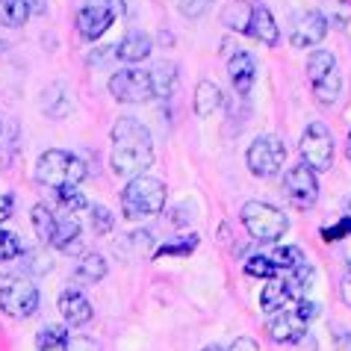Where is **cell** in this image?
Wrapping results in <instances>:
<instances>
[{"instance_id": "e575fe53", "label": "cell", "mask_w": 351, "mask_h": 351, "mask_svg": "<svg viewBox=\"0 0 351 351\" xmlns=\"http://www.w3.org/2000/svg\"><path fill=\"white\" fill-rule=\"evenodd\" d=\"M89 216H92V230H95V233H101V237H104V233L112 230L115 216L104 207V204H95V207H89Z\"/></svg>"}, {"instance_id": "603a6c76", "label": "cell", "mask_w": 351, "mask_h": 351, "mask_svg": "<svg viewBox=\"0 0 351 351\" xmlns=\"http://www.w3.org/2000/svg\"><path fill=\"white\" fill-rule=\"evenodd\" d=\"M30 219H33V230H36V237L42 239V242H53V233H56V216L51 210H47V204H36L33 213H30Z\"/></svg>"}, {"instance_id": "83f0119b", "label": "cell", "mask_w": 351, "mask_h": 351, "mask_svg": "<svg viewBox=\"0 0 351 351\" xmlns=\"http://www.w3.org/2000/svg\"><path fill=\"white\" fill-rule=\"evenodd\" d=\"M174 80H178V71L174 65H160L151 71V83H154V97H169L174 89Z\"/></svg>"}, {"instance_id": "cb8c5ba5", "label": "cell", "mask_w": 351, "mask_h": 351, "mask_svg": "<svg viewBox=\"0 0 351 351\" xmlns=\"http://www.w3.org/2000/svg\"><path fill=\"white\" fill-rule=\"evenodd\" d=\"M322 3V18L334 27H348L351 24V0H319Z\"/></svg>"}, {"instance_id": "74e56055", "label": "cell", "mask_w": 351, "mask_h": 351, "mask_svg": "<svg viewBox=\"0 0 351 351\" xmlns=\"http://www.w3.org/2000/svg\"><path fill=\"white\" fill-rule=\"evenodd\" d=\"M228 351H260V346L251 337H239V339H233V343L228 346Z\"/></svg>"}, {"instance_id": "8fae6325", "label": "cell", "mask_w": 351, "mask_h": 351, "mask_svg": "<svg viewBox=\"0 0 351 351\" xmlns=\"http://www.w3.org/2000/svg\"><path fill=\"white\" fill-rule=\"evenodd\" d=\"M328 36V21L322 18V12H295L289 24V45L304 51V47L319 45Z\"/></svg>"}, {"instance_id": "9c48e42d", "label": "cell", "mask_w": 351, "mask_h": 351, "mask_svg": "<svg viewBox=\"0 0 351 351\" xmlns=\"http://www.w3.org/2000/svg\"><path fill=\"white\" fill-rule=\"evenodd\" d=\"M110 95L119 104H145L154 97V83H151V71L142 68H124L110 77Z\"/></svg>"}, {"instance_id": "4dcf8cb0", "label": "cell", "mask_w": 351, "mask_h": 351, "mask_svg": "<svg viewBox=\"0 0 351 351\" xmlns=\"http://www.w3.org/2000/svg\"><path fill=\"white\" fill-rule=\"evenodd\" d=\"M74 239H80V224H77L74 216H65V219H56V233H53V242L51 245L56 248H65L68 242H74Z\"/></svg>"}, {"instance_id": "8d00e7d4", "label": "cell", "mask_w": 351, "mask_h": 351, "mask_svg": "<svg viewBox=\"0 0 351 351\" xmlns=\"http://www.w3.org/2000/svg\"><path fill=\"white\" fill-rule=\"evenodd\" d=\"M346 233H351V219H343V221H339V228L322 230V237H325V239H339V237H346Z\"/></svg>"}, {"instance_id": "52a82bcc", "label": "cell", "mask_w": 351, "mask_h": 351, "mask_svg": "<svg viewBox=\"0 0 351 351\" xmlns=\"http://www.w3.org/2000/svg\"><path fill=\"white\" fill-rule=\"evenodd\" d=\"M245 162L254 178H275L287 162V148L278 136H260V139L251 142Z\"/></svg>"}, {"instance_id": "277c9868", "label": "cell", "mask_w": 351, "mask_h": 351, "mask_svg": "<svg viewBox=\"0 0 351 351\" xmlns=\"http://www.w3.org/2000/svg\"><path fill=\"white\" fill-rule=\"evenodd\" d=\"M316 316H319V304H313V301H307V298H298V301H292L289 307L271 313L269 337L280 346H292V343H298V339H304L310 322Z\"/></svg>"}, {"instance_id": "ac0fdd59", "label": "cell", "mask_w": 351, "mask_h": 351, "mask_svg": "<svg viewBox=\"0 0 351 351\" xmlns=\"http://www.w3.org/2000/svg\"><path fill=\"white\" fill-rule=\"evenodd\" d=\"M221 106V89L213 80H201L195 86V112L201 115V119H207Z\"/></svg>"}, {"instance_id": "44dd1931", "label": "cell", "mask_w": 351, "mask_h": 351, "mask_svg": "<svg viewBox=\"0 0 351 351\" xmlns=\"http://www.w3.org/2000/svg\"><path fill=\"white\" fill-rule=\"evenodd\" d=\"M339 92H343V74H339V68H334L330 74H325L322 80L313 83V97L322 104V106H330L337 104Z\"/></svg>"}, {"instance_id": "f35d334b", "label": "cell", "mask_w": 351, "mask_h": 351, "mask_svg": "<svg viewBox=\"0 0 351 351\" xmlns=\"http://www.w3.org/2000/svg\"><path fill=\"white\" fill-rule=\"evenodd\" d=\"M12 216V195H0V224Z\"/></svg>"}, {"instance_id": "60d3db41", "label": "cell", "mask_w": 351, "mask_h": 351, "mask_svg": "<svg viewBox=\"0 0 351 351\" xmlns=\"http://www.w3.org/2000/svg\"><path fill=\"white\" fill-rule=\"evenodd\" d=\"M201 351H221L219 346H207V348H201Z\"/></svg>"}, {"instance_id": "4316f807", "label": "cell", "mask_w": 351, "mask_h": 351, "mask_svg": "<svg viewBox=\"0 0 351 351\" xmlns=\"http://www.w3.org/2000/svg\"><path fill=\"white\" fill-rule=\"evenodd\" d=\"M245 275H251V278H275V275H280V269H278V263L271 260V257H266V254H251L248 260H245Z\"/></svg>"}, {"instance_id": "6da1fadb", "label": "cell", "mask_w": 351, "mask_h": 351, "mask_svg": "<svg viewBox=\"0 0 351 351\" xmlns=\"http://www.w3.org/2000/svg\"><path fill=\"white\" fill-rule=\"evenodd\" d=\"M154 165V139L142 121L124 115L112 124V171L119 178H139Z\"/></svg>"}, {"instance_id": "8992f818", "label": "cell", "mask_w": 351, "mask_h": 351, "mask_svg": "<svg viewBox=\"0 0 351 351\" xmlns=\"http://www.w3.org/2000/svg\"><path fill=\"white\" fill-rule=\"evenodd\" d=\"M298 154L301 162L310 165L313 171H328L334 165V136L322 121L307 124L298 142Z\"/></svg>"}, {"instance_id": "f546056e", "label": "cell", "mask_w": 351, "mask_h": 351, "mask_svg": "<svg viewBox=\"0 0 351 351\" xmlns=\"http://www.w3.org/2000/svg\"><path fill=\"white\" fill-rule=\"evenodd\" d=\"M271 260L278 263V269H280V271H295V269H304V266H307V257L301 254V248H298V245L278 248Z\"/></svg>"}, {"instance_id": "f1b7e54d", "label": "cell", "mask_w": 351, "mask_h": 351, "mask_svg": "<svg viewBox=\"0 0 351 351\" xmlns=\"http://www.w3.org/2000/svg\"><path fill=\"white\" fill-rule=\"evenodd\" d=\"M195 248H198V237L189 233L183 239H171L165 245H160V251H154V257H189Z\"/></svg>"}, {"instance_id": "4fadbf2b", "label": "cell", "mask_w": 351, "mask_h": 351, "mask_svg": "<svg viewBox=\"0 0 351 351\" xmlns=\"http://www.w3.org/2000/svg\"><path fill=\"white\" fill-rule=\"evenodd\" d=\"M251 38H257L266 47H278L280 45V27L275 21V15L269 12V6H251V24H248V33Z\"/></svg>"}, {"instance_id": "2e32d148", "label": "cell", "mask_w": 351, "mask_h": 351, "mask_svg": "<svg viewBox=\"0 0 351 351\" xmlns=\"http://www.w3.org/2000/svg\"><path fill=\"white\" fill-rule=\"evenodd\" d=\"M289 304H292V295H289V289H287L284 275L269 278L266 287H263V292H260V307L266 310V313H278V310H284Z\"/></svg>"}, {"instance_id": "836d02e7", "label": "cell", "mask_w": 351, "mask_h": 351, "mask_svg": "<svg viewBox=\"0 0 351 351\" xmlns=\"http://www.w3.org/2000/svg\"><path fill=\"white\" fill-rule=\"evenodd\" d=\"M56 198H60V204H62L68 213H77V210H86V207H89L86 195L77 189V186H60V189H56Z\"/></svg>"}, {"instance_id": "f6af8a7d", "label": "cell", "mask_w": 351, "mask_h": 351, "mask_svg": "<svg viewBox=\"0 0 351 351\" xmlns=\"http://www.w3.org/2000/svg\"><path fill=\"white\" fill-rule=\"evenodd\" d=\"M0 130H3V128H0Z\"/></svg>"}, {"instance_id": "ab89813d", "label": "cell", "mask_w": 351, "mask_h": 351, "mask_svg": "<svg viewBox=\"0 0 351 351\" xmlns=\"http://www.w3.org/2000/svg\"><path fill=\"white\" fill-rule=\"evenodd\" d=\"M343 301H346V304L351 307V271H348V275L343 278Z\"/></svg>"}, {"instance_id": "7bdbcfd3", "label": "cell", "mask_w": 351, "mask_h": 351, "mask_svg": "<svg viewBox=\"0 0 351 351\" xmlns=\"http://www.w3.org/2000/svg\"><path fill=\"white\" fill-rule=\"evenodd\" d=\"M346 207H348V213H351V198H348V204H346Z\"/></svg>"}, {"instance_id": "d4e9b609", "label": "cell", "mask_w": 351, "mask_h": 351, "mask_svg": "<svg viewBox=\"0 0 351 351\" xmlns=\"http://www.w3.org/2000/svg\"><path fill=\"white\" fill-rule=\"evenodd\" d=\"M42 101H45V112L53 115V119H65V115L71 112V97L65 95V89H62L60 83H53L51 89L45 92Z\"/></svg>"}, {"instance_id": "d6986e66", "label": "cell", "mask_w": 351, "mask_h": 351, "mask_svg": "<svg viewBox=\"0 0 351 351\" xmlns=\"http://www.w3.org/2000/svg\"><path fill=\"white\" fill-rule=\"evenodd\" d=\"M33 15L30 0H0V27H24Z\"/></svg>"}, {"instance_id": "3957f363", "label": "cell", "mask_w": 351, "mask_h": 351, "mask_svg": "<svg viewBox=\"0 0 351 351\" xmlns=\"http://www.w3.org/2000/svg\"><path fill=\"white\" fill-rule=\"evenodd\" d=\"M86 174H89V169H86V162L80 157H74V154L68 151H45L42 157H38L36 162V180L45 183V186H80V183L86 180Z\"/></svg>"}, {"instance_id": "7c38bea8", "label": "cell", "mask_w": 351, "mask_h": 351, "mask_svg": "<svg viewBox=\"0 0 351 351\" xmlns=\"http://www.w3.org/2000/svg\"><path fill=\"white\" fill-rule=\"evenodd\" d=\"M115 21V9L106 6L104 0L97 3H86L80 12H77V33H80L86 42H97Z\"/></svg>"}, {"instance_id": "484cf974", "label": "cell", "mask_w": 351, "mask_h": 351, "mask_svg": "<svg viewBox=\"0 0 351 351\" xmlns=\"http://www.w3.org/2000/svg\"><path fill=\"white\" fill-rule=\"evenodd\" d=\"M337 68V56L330 53V51H316V53H310L307 56V80L310 83H316L322 80L325 74H330Z\"/></svg>"}, {"instance_id": "5bb4252c", "label": "cell", "mask_w": 351, "mask_h": 351, "mask_svg": "<svg viewBox=\"0 0 351 351\" xmlns=\"http://www.w3.org/2000/svg\"><path fill=\"white\" fill-rule=\"evenodd\" d=\"M228 74H230L233 89H237L239 95H248L251 86H254V80H257V62H254V56H251L248 51H237V53L230 56V62H228Z\"/></svg>"}, {"instance_id": "d590c367", "label": "cell", "mask_w": 351, "mask_h": 351, "mask_svg": "<svg viewBox=\"0 0 351 351\" xmlns=\"http://www.w3.org/2000/svg\"><path fill=\"white\" fill-rule=\"evenodd\" d=\"M62 348L65 351H101V346H97L92 337H68Z\"/></svg>"}, {"instance_id": "30bf717a", "label": "cell", "mask_w": 351, "mask_h": 351, "mask_svg": "<svg viewBox=\"0 0 351 351\" xmlns=\"http://www.w3.org/2000/svg\"><path fill=\"white\" fill-rule=\"evenodd\" d=\"M284 192L287 198L292 201V207L298 210H310L319 198V180H316V171L310 165H292V169L284 174Z\"/></svg>"}, {"instance_id": "ee69618b", "label": "cell", "mask_w": 351, "mask_h": 351, "mask_svg": "<svg viewBox=\"0 0 351 351\" xmlns=\"http://www.w3.org/2000/svg\"><path fill=\"white\" fill-rule=\"evenodd\" d=\"M207 3H210V0H207Z\"/></svg>"}, {"instance_id": "5b68a950", "label": "cell", "mask_w": 351, "mask_h": 351, "mask_svg": "<svg viewBox=\"0 0 351 351\" xmlns=\"http://www.w3.org/2000/svg\"><path fill=\"white\" fill-rule=\"evenodd\" d=\"M242 224L257 242H278L289 230L287 213L263 201H248L242 207Z\"/></svg>"}, {"instance_id": "ba28073f", "label": "cell", "mask_w": 351, "mask_h": 351, "mask_svg": "<svg viewBox=\"0 0 351 351\" xmlns=\"http://www.w3.org/2000/svg\"><path fill=\"white\" fill-rule=\"evenodd\" d=\"M0 310L12 319H27L38 310V289L27 278L0 280Z\"/></svg>"}, {"instance_id": "9a60e30c", "label": "cell", "mask_w": 351, "mask_h": 351, "mask_svg": "<svg viewBox=\"0 0 351 351\" xmlns=\"http://www.w3.org/2000/svg\"><path fill=\"white\" fill-rule=\"evenodd\" d=\"M56 307H60V313H62L68 328H80L92 319V304L77 289H65L60 295V301H56Z\"/></svg>"}, {"instance_id": "7402d4cb", "label": "cell", "mask_w": 351, "mask_h": 351, "mask_svg": "<svg viewBox=\"0 0 351 351\" xmlns=\"http://www.w3.org/2000/svg\"><path fill=\"white\" fill-rule=\"evenodd\" d=\"M221 24L228 27V30H233V33L245 36V33H248V24H251V6L245 3V0H237V3L224 6Z\"/></svg>"}, {"instance_id": "ffe728a7", "label": "cell", "mask_w": 351, "mask_h": 351, "mask_svg": "<svg viewBox=\"0 0 351 351\" xmlns=\"http://www.w3.org/2000/svg\"><path fill=\"white\" fill-rule=\"evenodd\" d=\"M104 275H106V260L97 251H86L74 269V278L83 280V284H97V280H104Z\"/></svg>"}, {"instance_id": "d6a6232c", "label": "cell", "mask_w": 351, "mask_h": 351, "mask_svg": "<svg viewBox=\"0 0 351 351\" xmlns=\"http://www.w3.org/2000/svg\"><path fill=\"white\" fill-rule=\"evenodd\" d=\"M21 254H24V242L18 239L12 230L0 228V263H9V260H15Z\"/></svg>"}, {"instance_id": "e0dca14e", "label": "cell", "mask_w": 351, "mask_h": 351, "mask_svg": "<svg viewBox=\"0 0 351 351\" xmlns=\"http://www.w3.org/2000/svg\"><path fill=\"white\" fill-rule=\"evenodd\" d=\"M154 51V45H151V38L145 36V33H130V36H124L119 47H115V56H119L121 62H142V60H148Z\"/></svg>"}, {"instance_id": "1f68e13d", "label": "cell", "mask_w": 351, "mask_h": 351, "mask_svg": "<svg viewBox=\"0 0 351 351\" xmlns=\"http://www.w3.org/2000/svg\"><path fill=\"white\" fill-rule=\"evenodd\" d=\"M65 339H68V328L65 325H47V328L38 330L36 346H38V351H51L56 346H65Z\"/></svg>"}, {"instance_id": "7a4b0ae2", "label": "cell", "mask_w": 351, "mask_h": 351, "mask_svg": "<svg viewBox=\"0 0 351 351\" xmlns=\"http://www.w3.org/2000/svg\"><path fill=\"white\" fill-rule=\"evenodd\" d=\"M165 201H169L165 183L160 178L139 174V178H130V183L121 192V213H124V219H130V221H142L148 216L162 213Z\"/></svg>"}, {"instance_id": "b9f144b4", "label": "cell", "mask_w": 351, "mask_h": 351, "mask_svg": "<svg viewBox=\"0 0 351 351\" xmlns=\"http://www.w3.org/2000/svg\"><path fill=\"white\" fill-rule=\"evenodd\" d=\"M348 160H351V133H348Z\"/></svg>"}]
</instances>
